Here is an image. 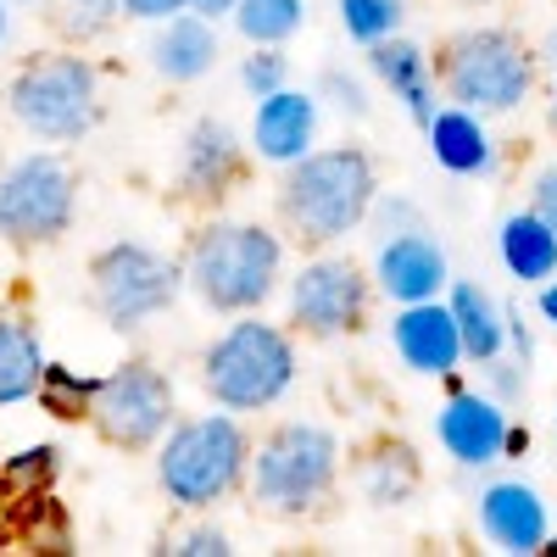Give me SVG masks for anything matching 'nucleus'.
I'll list each match as a JSON object with an SVG mask.
<instances>
[{
  "label": "nucleus",
  "instance_id": "obj_1",
  "mask_svg": "<svg viewBox=\"0 0 557 557\" xmlns=\"http://www.w3.org/2000/svg\"><path fill=\"white\" fill-rule=\"evenodd\" d=\"M380 196V168L362 146H323L285 168L273 190V212L312 251H330L368 223V207Z\"/></svg>",
  "mask_w": 557,
  "mask_h": 557
},
{
  "label": "nucleus",
  "instance_id": "obj_2",
  "mask_svg": "<svg viewBox=\"0 0 557 557\" xmlns=\"http://www.w3.org/2000/svg\"><path fill=\"white\" fill-rule=\"evenodd\" d=\"M184 278L207 312L240 318L262 312L285 278V240L268 223H235V218H212L190 235L184 251Z\"/></svg>",
  "mask_w": 557,
  "mask_h": 557
},
{
  "label": "nucleus",
  "instance_id": "obj_3",
  "mask_svg": "<svg viewBox=\"0 0 557 557\" xmlns=\"http://www.w3.org/2000/svg\"><path fill=\"white\" fill-rule=\"evenodd\" d=\"M251 474V435L240 424V412H196L178 418L157 446V485L173 507L201 513V507L228 502Z\"/></svg>",
  "mask_w": 557,
  "mask_h": 557
},
{
  "label": "nucleus",
  "instance_id": "obj_4",
  "mask_svg": "<svg viewBox=\"0 0 557 557\" xmlns=\"http://www.w3.org/2000/svg\"><path fill=\"white\" fill-rule=\"evenodd\" d=\"M435 78L451 107H469L480 117H507L535 96L541 62H535V45H524L519 28L485 23V28H457L441 45Z\"/></svg>",
  "mask_w": 557,
  "mask_h": 557
},
{
  "label": "nucleus",
  "instance_id": "obj_5",
  "mask_svg": "<svg viewBox=\"0 0 557 557\" xmlns=\"http://www.w3.org/2000/svg\"><path fill=\"white\" fill-rule=\"evenodd\" d=\"M335 485H341V435L312 424V418H285L251 446L246 491L273 519L318 513Z\"/></svg>",
  "mask_w": 557,
  "mask_h": 557
},
{
  "label": "nucleus",
  "instance_id": "obj_6",
  "mask_svg": "<svg viewBox=\"0 0 557 557\" xmlns=\"http://www.w3.org/2000/svg\"><path fill=\"white\" fill-rule=\"evenodd\" d=\"M296 341L278 323H262L257 312H240L201 357V385L212 407L228 412H268L296 385Z\"/></svg>",
  "mask_w": 557,
  "mask_h": 557
},
{
  "label": "nucleus",
  "instance_id": "obj_7",
  "mask_svg": "<svg viewBox=\"0 0 557 557\" xmlns=\"http://www.w3.org/2000/svg\"><path fill=\"white\" fill-rule=\"evenodd\" d=\"M7 112L45 146H78L101 123V73L78 51H39L7 84Z\"/></svg>",
  "mask_w": 557,
  "mask_h": 557
},
{
  "label": "nucleus",
  "instance_id": "obj_8",
  "mask_svg": "<svg viewBox=\"0 0 557 557\" xmlns=\"http://www.w3.org/2000/svg\"><path fill=\"white\" fill-rule=\"evenodd\" d=\"M184 290H190L184 262L162 257L146 240H112L89 262V301L112 330H139V323L162 318Z\"/></svg>",
  "mask_w": 557,
  "mask_h": 557
},
{
  "label": "nucleus",
  "instance_id": "obj_9",
  "mask_svg": "<svg viewBox=\"0 0 557 557\" xmlns=\"http://www.w3.org/2000/svg\"><path fill=\"white\" fill-rule=\"evenodd\" d=\"M78 173L57 151H28L0 173V240L7 246H51L73 228Z\"/></svg>",
  "mask_w": 557,
  "mask_h": 557
},
{
  "label": "nucleus",
  "instance_id": "obj_10",
  "mask_svg": "<svg viewBox=\"0 0 557 557\" xmlns=\"http://www.w3.org/2000/svg\"><path fill=\"white\" fill-rule=\"evenodd\" d=\"M173 424H178L173 380L162 368H151L146 357L117 362L96 385V401H89V430L117 451H151V446H162V435Z\"/></svg>",
  "mask_w": 557,
  "mask_h": 557
},
{
  "label": "nucleus",
  "instance_id": "obj_11",
  "mask_svg": "<svg viewBox=\"0 0 557 557\" xmlns=\"http://www.w3.org/2000/svg\"><path fill=\"white\" fill-rule=\"evenodd\" d=\"M374 273L341 251H318L290 273V323L307 341H341L362 335L374 312Z\"/></svg>",
  "mask_w": 557,
  "mask_h": 557
},
{
  "label": "nucleus",
  "instance_id": "obj_12",
  "mask_svg": "<svg viewBox=\"0 0 557 557\" xmlns=\"http://www.w3.org/2000/svg\"><path fill=\"white\" fill-rule=\"evenodd\" d=\"M513 407H502L485 385H462L451 374L446 401L435 407V441L441 451L457 462V469H491V462L507 457V430H513Z\"/></svg>",
  "mask_w": 557,
  "mask_h": 557
},
{
  "label": "nucleus",
  "instance_id": "obj_13",
  "mask_svg": "<svg viewBox=\"0 0 557 557\" xmlns=\"http://www.w3.org/2000/svg\"><path fill=\"white\" fill-rule=\"evenodd\" d=\"M246 173V139L235 134L228 117H196L178 139V196L218 207Z\"/></svg>",
  "mask_w": 557,
  "mask_h": 557
},
{
  "label": "nucleus",
  "instance_id": "obj_14",
  "mask_svg": "<svg viewBox=\"0 0 557 557\" xmlns=\"http://www.w3.org/2000/svg\"><path fill=\"white\" fill-rule=\"evenodd\" d=\"M391 346H396L401 368H412L418 380H451L457 368L469 362V351H462V335H457V318H451L446 296L396 307V318H391Z\"/></svg>",
  "mask_w": 557,
  "mask_h": 557
},
{
  "label": "nucleus",
  "instance_id": "obj_15",
  "mask_svg": "<svg viewBox=\"0 0 557 557\" xmlns=\"http://www.w3.org/2000/svg\"><path fill=\"white\" fill-rule=\"evenodd\" d=\"M374 285H380V296L396 301V307L446 296V285H451V257H446V246L430 235V223L380 240V251H374Z\"/></svg>",
  "mask_w": 557,
  "mask_h": 557
},
{
  "label": "nucleus",
  "instance_id": "obj_16",
  "mask_svg": "<svg viewBox=\"0 0 557 557\" xmlns=\"http://www.w3.org/2000/svg\"><path fill=\"white\" fill-rule=\"evenodd\" d=\"M474 519H480V535L496 546V552H541L546 535H552V513H546V496L530 485V480H491L474 502Z\"/></svg>",
  "mask_w": 557,
  "mask_h": 557
},
{
  "label": "nucleus",
  "instance_id": "obj_17",
  "mask_svg": "<svg viewBox=\"0 0 557 557\" xmlns=\"http://www.w3.org/2000/svg\"><path fill=\"white\" fill-rule=\"evenodd\" d=\"M368 73L391 89V101H401V112H407L418 128H430L435 112L446 107L430 51H424L418 39H407V34H391V39H380V45H368Z\"/></svg>",
  "mask_w": 557,
  "mask_h": 557
},
{
  "label": "nucleus",
  "instance_id": "obj_18",
  "mask_svg": "<svg viewBox=\"0 0 557 557\" xmlns=\"http://www.w3.org/2000/svg\"><path fill=\"white\" fill-rule=\"evenodd\" d=\"M312 146H318V96H312V89H290L285 84V89H273L268 101H257V117H251V151H257V162L290 168Z\"/></svg>",
  "mask_w": 557,
  "mask_h": 557
},
{
  "label": "nucleus",
  "instance_id": "obj_19",
  "mask_svg": "<svg viewBox=\"0 0 557 557\" xmlns=\"http://www.w3.org/2000/svg\"><path fill=\"white\" fill-rule=\"evenodd\" d=\"M146 57L157 67L162 84H196L218 67L223 57V45H218V23L196 17V12H178L168 23H157L151 45H146Z\"/></svg>",
  "mask_w": 557,
  "mask_h": 557
},
{
  "label": "nucleus",
  "instance_id": "obj_20",
  "mask_svg": "<svg viewBox=\"0 0 557 557\" xmlns=\"http://www.w3.org/2000/svg\"><path fill=\"white\" fill-rule=\"evenodd\" d=\"M424 139H430L435 168H446L451 178H491L496 173V139H491L485 117L469 112V107L446 101L435 112V123L424 128Z\"/></svg>",
  "mask_w": 557,
  "mask_h": 557
},
{
  "label": "nucleus",
  "instance_id": "obj_21",
  "mask_svg": "<svg viewBox=\"0 0 557 557\" xmlns=\"http://www.w3.org/2000/svg\"><path fill=\"white\" fill-rule=\"evenodd\" d=\"M496 262L507 268V278H519L524 290L546 285L557 273V228L535 212V207H519L496 223Z\"/></svg>",
  "mask_w": 557,
  "mask_h": 557
},
{
  "label": "nucleus",
  "instance_id": "obj_22",
  "mask_svg": "<svg viewBox=\"0 0 557 557\" xmlns=\"http://www.w3.org/2000/svg\"><path fill=\"white\" fill-rule=\"evenodd\" d=\"M351 480H357V496L368 507H407L418 496V485H424V462H418V451L407 441L385 435V441H374L357 457Z\"/></svg>",
  "mask_w": 557,
  "mask_h": 557
},
{
  "label": "nucleus",
  "instance_id": "obj_23",
  "mask_svg": "<svg viewBox=\"0 0 557 557\" xmlns=\"http://www.w3.org/2000/svg\"><path fill=\"white\" fill-rule=\"evenodd\" d=\"M446 307L457 318V335H462V351H469V362H491L507 351V301H496L480 278H457L446 285Z\"/></svg>",
  "mask_w": 557,
  "mask_h": 557
},
{
  "label": "nucleus",
  "instance_id": "obj_24",
  "mask_svg": "<svg viewBox=\"0 0 557 557\" xmlns=\"http://www.w3.org/2000/svg\"><path fill=\"white\" fill-rule=\"evenodd\" d=\"M45 368H51V362H45V346H39L34 318L0 312V407L34 401Z\"/></svg>",
  "mask_w": 557,
  "mask_h": 557
},
{
  "label": "nucleus",
  "instance_id": "obj_25",
  "mask_svg": "<svg viewBox=\"0 0 557 557\" xmlns=\"http://www.w3.org/2000/svg\"><path fill=\"white\" fill-rule=\"evenodd\" d=\"M228 23L246 45H290L307 28V0H240Z\"/></svg>",
  "mask_w": 557,
  "mask_h": 557
},
{
  "label": "nucleus",
  "instance_id": "obj_26",
  "mask_svg": "<svg viewBox=\"0 0 557 557\" xmlns=\"http://www.w3.org/2000/svg\"><path fill=\"white\" fill-rule=\"evenodd\" d=\"M401 23H407V0H341V28H346V39L362 45V51L401 34Z\"/></svg>",
  "mask_w": 557,
  "mask_h": 557
},
{
  "label": "nucleus",
  "instance_id": "obj_27",
  "mask_svg": "<svg viewBox=\"0 0 557 557\" xmlns=\"http://www.w3.org/2000/svg\"><path fill=\"white\" fill-rule=\"evenodd\" d=\"M96 385H101V380H84V374H73V368L51 362V368H45V380H39V396H34V401L51 412V418H89Z\"/></svg>",
  "mask_w": 557,
  "mask_h": 557
},
{
  "label": "nucleus",
  "instance_id": "obj_28",
  "mask_svg": "<svg viewBox=\"0 0 557 557\" xmlns=\"http://www.w3.org/2000/svg\"><path fill=\"white\" fill-rule=\"evenodd\" d=\"M240 84L251 101H268L273 89L290 84V57L285 45H251V57H240Z\"/></svg>",
  "mask_w": 557,
  "mask_h": 557
},
{
  "label": "nucleus",
  "instance_id": "obj_29",
  "mask_svg": "<svg viewBox=\"0 0 557 557\" xmlns=\"http://www.w3.org/2000/svg\"><path fill=\"white\" fill-rule=\"evenodd\" d=\"M312 96H318V101H330L346 123H368V112H374V101H368L362 78H357V73H346V67H323Z\"/></svg>",
  "mask_w": 557,
  "mask_h": 557
},
{
  "label": "nucleus",
  "instance_id": "obj_30",
  "mask_svg": "<svg viewBox=\"0 0 557 557\" xmlns=\"http://www.w3.org/2000/svg\"><path fill=\"white\" fill-rule=\"evenodd\" d=\"M480 380H485V391L502 401V407H519L524 401V391H530V362H519V357H491V362H480Z\"/></svg>",
  "mask_w": 557,
  "mask_h": 557
},
{
  "label": "nucleus",
  "instance_id": "obj_31",
  "mask_svg": "<svg viewBox=\"0 0 557 557\" xmlns=\"http://www.w3.org/2000/svg\"><path fill=\"white\" fill-rule=\"evenodd\" d=\"M368 228H374L380 240L407 235V228H424V207L407 201V196H374V207H368Z\"/></svg>",
  "mask_w": 557,
  "mask_h": 557
},
{
  "label": "nucleus",
  "instance_id": "obj_32",
  "mask_svg": "<svg viewBox=\"0 0 557 557\" xmlns=\"http://www.w3.org/2000/svg\"><path fill=\"white\" fill-rule=\"evenodd\" d=\"M67 34H78V39H89V34H101L112 17H117V0H67Z\"/></svg>",
  "mask_w": 557,
  "mask_h": 557
},
{
  "label": "nucleus",
  "instance_id": "obj_33",
  "mask_svg": "<svg viewBox=\"0 0 557 557\" xmlns=\"http://www.w3.org/2000/svg\"><path fill=\"white\" fill-rule=\"evenodd\" d=\"M168 552H178V557H228V552H235V541H228L218 524H201L190 535H178Z\"/></svg>",
  "mask_w": 557,
  "mask_h": 557
},
{
  "label": "nucleus",
  "instance_id": "obj_34",
  "mask_svg": "<svg viewBox=\"0 0 557 557\" xmlns=\"http://www.w3.org/2000/svg\"><path fill=\"white\" fill-rule=\"evenodd\" d=\"M117 12L134 23H168L178 12H190V0H117Z\"/></svg>",
  "mask_w": 557,
  "mask_h": 557
},
{
  "label": "nucleus",
  "instance_id": "obj_35",
  "mask_svg": "<svg viewBox=\"0 0 557 557\" xmlns=\"http://www.w3.org/2000/svg\"><path fill=\"white\" fill-rule=\"evenodd\" d=\"M507 357L535 362V330L524 323V307L519 301H507Z\"/></svg>",
  "mask_w": 557,
  "mask_h": 557
},
{
  "label": "nucleus",
  "instance_id": "obj_36",
  "mask_svg": "<svg viewBox=\"0 0 557 557\" xmlns=\"http://www.w3.org/2000/svg\"><path fill=\"white\" fill-rule=\"evenodd\" d=\"M530 207H535V212H541V218L557 228V162H546V168L530 178Z\"/></svg>",
  "mask_w": 557,
  "mask_h": 557
},
{
  "label": "nucleus",
  "instance_id": "obj_37",
  "mask_svg": "<svg viewBox=\"0 0 557 557\" xmlns=\"http://www.w3.org/2000/svg\"><path fill=\"white\" fill-rule=\"evenodd\" d=\"M51 469H57V446H34V451H23V457L12 462L7 474L28 485V480H51Z\"/></svg>",
  "mask_w": 557,
  "mask_h": 557
},
{
  "label": "nucleus",
  "instance_id": "obj_38",
  "mask_svg": "<svg viewBox=\"0 0 557 557\" xmlns=\"http://www.w3.org/2000/svg\"><path fill=\"white\" fill-rule=\"evenodd\" d=\"M535 62H541V73H552L557 78V17L546 23V34L535 39Z\"/></svg>",
  "mask_w": 557,
  "mask_h": 557
},
{
  "label": "nucleus",
  "instance_id": "obj_39",
  "mask_svg": "<svg viewBox=\"0 0 557 557\" xmlns=\"http://www.w3.org/2000/svg\"><path fill=\"white\" fill-rule=\"evenodd\" d=\"M535 312H541V323L557 330V273L546 278V285H535Z\"/></svg>",
  "mask_w": 557,
  "mask_h": 557
},
{
  "label": "nucleus",
  "instance_id": "obj_40",
  "mask_svg": "<svg viewBox=\"0 0 557 557\" xmlns=\"http://www.w3.org/2000/svg\"><path fill=\"white\" fill-rule=\"evenodd\" d=\"M235 7H240V0H190V12H196V17H207V23L235 17Z\"/></svg>",
  "mask_w": 557,
  "mask_h": 557
},
{
  "label": "nucleus",
  "instance_id": "obj_41",
  "mask_svg": "<svg viewBox=\"0 0 557 557\" xmlns=\"http://www.w3.org/2000/svg\"><path fill=\"white\" fill-rule=\"evenodd\" d=\"M524 451H530V430L513 424V430H507V457H524ZM507 457H502V462H507Z\"/></svg>",
  "mask_w": 557,
  "mask_h": 557
},
{
  "label": "nucleus",
  "instance_id": "obj_42",
  "mask_svg": "<svg viewBox=\"0 0 557 557\" xmlns=\"http://www.w3.org/2000/svg\"><path fill=\"white\" fill-rule=\"evenodd\" d=\"M7 34H12V0H0V45H7Z\"/></svg>",
  "mask_w": 557,
  "mask_h": 557
},
{
  "label": "nucleus",
  "instance_id": "obj_43",
  "mask_svg": "<svg viewBox=\"0 0 557 557\" xmlns=\"http://www.w3.org/2000/svg\"><path fill=\"white\" fill-rule=\"evenodd\" d=\"M546 128L557 134V78H552V101H546Z\"/></svg>",
  "mask_w": 557,
  "mask_h": 557
},
{
  "label": "nucleus",
  "instance_id": "obj_44",
  "mask_svg": "<svg viewBox=\"0 0 557 557\" xmlns=\"http://www.w3.org/2000/svg\"><path fill=\"white\" fill-rule=\"evenodd\" d=\"M12 7H51V0H12Z\"/></svg>",
  "mask_w": 557,
  "mask_h": 557
},
{
  "label": "nucleus",
  "instance_id": "obj_45",
  "mask_svg": "<svg viewBox=\"0 0 557 557\" xmlns=\"http://www.w3.org/2000/svg\"><path fill=\"white\" fill-rule=\"evenodd\" d=\"M541 552H552V557H557V535H546V546H541Z\"/></svg>",
  "mask_w": 557,
  "mask_h": 557
}]
</instances>
